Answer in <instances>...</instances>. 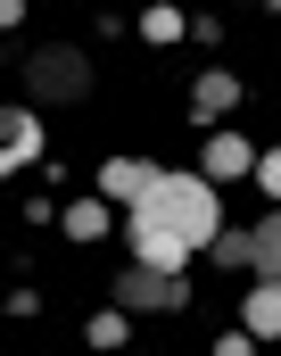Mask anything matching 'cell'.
I'll return each instance as SVG.
<instances>
[{
  "label": "cell",
  "instance_id": "7a4b0ae2",
  "mask_svg": "<svg viewBox=\"0 0 281 356\" xmlns=\"http://www.w3.org/2000/svg\"><path fill=\"white\" fill-rule=\"evenodd\" d=\"M25 91H33V99H83V91H92V58H83V50H33Z\"/></svg>",
  "mask_w": 281,
  "mask_h": 356
},
{
  "label": "cell",
  "instance_id": "8992f818",
  "mask_svg": "<svg viewBox=\"0 0 281 356\" xmlns=\"http://www.w3.org/2000/svg\"><path fill=\"white\" fill-rule=\"evenodd\" d=\"M240 315H248V340H281V282H257Z\"/></svg>",
  "mask_w": 281,
  "mask_h": 356
},
{
  "label": "cell",
  "instance_id": "9a60e30c",
  "mask_svg": "<svg viewBox=\"0 0 281 356\" xmlns=\"http://www.w3.org/2000/svg\"><path fill=\"white\" fill-rule=\"evenodd\" d=\"M17 17H25V0H0V33H8V25H17Z\"/></svg>",
  "mask_w": 281,
  "mask_h": 356
},
{
  "label": "cell",
  "instance_id": "9c48e42d",
  "mask_svg": "<svg viewBox=\"0 0 281 356\" xmlns=\"http://www.w3.org/2000/svg\"><path fill=\"white\" fill-rule=\"evenodd\" d=\"M248 266L265 273V282H281V216H273V224H257V232H248Z\"/></svg>",
  "mask_w": 281,
  "mask_h": 356
},
{
  "label": "cell",
  "instance_id": "5bb4252c",
  "mask_svg": "<svg viewBox=\"0 0 281 356\" xmlns=\"http://www.w3.org/2000/svg\"><path fill=\"white\" fill-rule=\"evenodd\" d=\"M215 257L223 266H248V232H215Z\"/></svg>",
  "mask_w": 281,
  "mask_h": 356
},
{
  "label": "cell",
  "instance_id": "52a82bcc",
  "mask_svg": "<svg viewBox=\"0 0 281 356\" xmlns=\"http://www.w3.org/2000/svg\"><path fill=\"white\" fill-rule=\"evenodd\" d=\"M248 166H257V149H248V141H240V133H215V141H207V175H215V182H232V175H248Z\"/></svg>",
  "mask_w": 281,
  "mask_h": 356
},
{
  "label": "cell",
  "instance_id": "8fae6325",
  "mask_svg": "<svg viewBox=\"0 0 281 356\" xmlns=\"http://www.w3.org/2000/svg\"><path fill=\"white\" fill-rule=\"evenodd\" d=\"M141 33H149V42H174V33H182V17H174V8H166V0H157V8H149V17H141Z\"/></svg>",
  "mask_w": 281,
  "mask_h": 356
},
{
  "label": "cell",
  "instance_id": "4fadbf2b",
  "mask_svg": "<svg viewBox=\"0 0 281 356\" xmlns=\"http://www.w3.org/2000/svg\"><path fill=\"white\" fill-rule=\"evenodd\" d=\"M92 348H124V315H92Z\"/></svg>",
  "mask_w": 281,
  "mask_h": 356
},
{
  "label": "cell",
  "instance_id": "277c9868",
  "mask_svg": "<svg viewBox=\"0 0 281 356\" xmlns=\"http://www.w3.org/2000/svg\"><path fill=\"white\" fill-rule=\"evenodd\" d=\"M157 175H166V166H141V158H108V166H99V199H116V207H141V199L157 191Z\"/></svg>",
  "mask_w": 281,
  "mask_h": 356
},
{
  "label": "cell",
  "instance_id": "ba28073f",
  "mask_svg": "<svg viewBox=\"0 0 281 356\" xmlns=\"http://www.w3.org/2000/svg\"><path fill=\"white\" fill-rule=\"evenodd\" d=\"M190 108H198V116H223V108H240V83H232V75H198V83H190Z\"/></svg>",
  "mask_w": 281,
  "mask_h": 356
},
{
  "label": "cell",
  "instance_id": "5b68a950",
  "mask_svg": "<svg viewBox=\"0 0 281 356\" xmlns=\"http://www.w3.org/2000/svg\"><path fill=\"white\" fill-rule=\"evenodd\" d=\"M33 158H42V116L0 108V175H17V166H33Z\"/></svg>",
  "mask_w": 281,
  "mask_h": 356
},
{
  "label": "cell",
  "instance_id": "7c38bea8",
  "mask_svg": "<svg viewBox=\"0 0 281 356\" xmlns=\"http://www.w3.org/2000/svg\"><path fill=\"white\" fill-rule=\"evenodd\" d=\"M248 175H257V191H265V199H281V149H265Z\"/></svg>",
  "mask_w": 281,
  "mask_h": 356
},
{
  "label": "cell",
  "instance_id": "6da1fadb",
  "mask_svg": "<svg viewBox=\"0 0 281 356\" xmlns=\"http://www.w3.org/2000/svg\"><path fill=\"white\" fill-rule=\"evenodd\" d=\"M215 232H223V216H215V182H207V175H157V191L133 207V266L182 273V257L207 249Z\"/></svg>",
  "mask_w": 281,
  "mask_h": 356
},
{
  "label": "cell",
  "instance_id": "30bf717a",
  "mask_svg": "<svg viewBox=\"0 0 281 356\" xmlns=\"http://www.w3.org/2000/svg\"><path fill=\"white\" fill-rule=\"evenodd\" d=\"M67 232H75V241H99V232H108V199H75V207H67Z\"/></svg>",
  "mask_w": 281,
  "mask_h": 356
},
{
  "label": "cell",
  "instance_id": "3957f363",
  "mask_svg": "<svg viewBox=\"0 0 281 356\" xmlns=\"http://www.w3.org/2000/svg\"><path fill=\"white\" fill-rule=\"evenodd\" d=\"M190 298L182 273H157V266H124V282H116V307H149V315H174Z\"/></svg>",
  "mask_w": 281,
  "mask_h": 356
}]
</instances>
